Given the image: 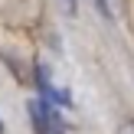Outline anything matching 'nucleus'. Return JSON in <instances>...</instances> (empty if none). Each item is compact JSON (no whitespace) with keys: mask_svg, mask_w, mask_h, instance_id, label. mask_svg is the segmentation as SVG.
<instances>
[{"mask_svg":"<svg viewBox=\"0 0 134 134\" xmlns=\"http://www.w3.org/2000/svg\"><path fill=\"white\" fill-rule=\"evenodd\" d=\"M30 118L36 134H65V121L59 115V105L46 102V98H33L30 102Z\"/></svg>","mask_w":134,"mask_h":134,"instance_id":"obj_1","label":"nucleus"},{"mask_svg":"<svg viewBox=\"0 0 134 134\" xmlns=\"http://www.w3.org/2000/svg\"><path fill=\"white\" fill-rule=\"evenodd\" d=\"M36 79H39V88H43L46 102H52V105H69V95H65V92L59 88L56 82H49V72H46L43 65L36 69Z\"/></svg>","mask_w":134,"mask_h":134,"instance_id":"obj_2","label":"nucleus"},{"mask_svg":"<svg viewBox=\"0 0 134 134\" xmlns=\"http://www.w3.org/2000/svg\"><path fill=\"white\" fill-rule=\"evenodd\" d=\"M65 3H69V7H72V3H75V0H65Z\"/></svg>","mask_w":134,"mask_h":134,"instance_id":"obj_3","label":"nucleus"},{"mask_svg":"<svg viewBox=\"0 0 134 134\" xmlns=\"http://www.w3.org/2000/svg\"><path fill=\"white\" fill-rule=\"evenodd\" d=\"M0 134H3V121H0Z\"/></svg>","mask_w":134,"mask_h":134,"instance_id":"obj_4","label":"nucleus"}]
</instances>
